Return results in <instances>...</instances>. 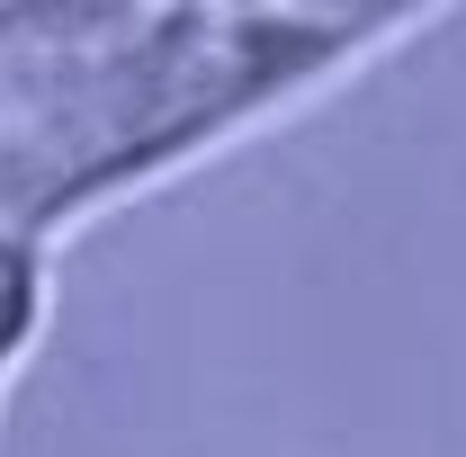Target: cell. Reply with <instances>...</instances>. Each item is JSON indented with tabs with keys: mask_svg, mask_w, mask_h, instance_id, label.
I'll use <instances>...</instances> for the list:
<instances>
[{
	"mask_svg": "<svg viewBox=\"0 0 466 457\" xmlns=\"http://www.w3.org/2000/svg\"><path fill=\"white\" fill-rule=\"evenodd\" d=\"M55 314V233L27 216H0V386L36 359Z\"/></svg>",
	"mask_w": 466,
	"mask_h": 457,
	"instance_id": "obj_1",
	"label": "cell"
}]
</instances>
